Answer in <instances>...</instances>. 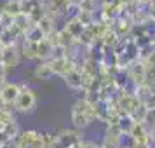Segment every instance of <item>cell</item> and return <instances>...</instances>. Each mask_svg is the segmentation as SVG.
<instances>
[{
	"label": "cell",
	"mask_w": 155,
	"mask_h": 148,
	"mask_svg": "<svg viewBox=\"0 0 155 148\" xmlns=\"http://www.w3.org/2000/svg\"><path fill=\"white\" fill-rule=\"evenodd\" d=\"M134 126V120L131 115H126V113H122L119 117V122H117V127L120 129V133H131V129Z\"/></svg>",
	"instance_id": "18"
},
{
	"label": "cell",
	"mask_w": 155,
	"mask_h": 148,
	"mask_svg": "<svg viewBox=\"0 0 155 148\" xmlns=\"http://www.w3.org/2000/svg\"><path fill=\"white\" fill-rule=\"evenodd\" d=\"M23 35H25V38H23V40L31 42V44H38V42H42L44 38H45V35L42 33V30L38 28L37 25H31V26H30V28L26 30Z\"/></svg>",
	"instance_id": "13"
},
{
	"label": "cell",
	"mask_w": 155,
	"mask_h": 148,
	"mask_svg": "<svg viewBox=\"0 0 155 148\" xmlns=\"http://www.w3.org/2000/svg\"><path fill=\"white\" fill-rule=\"evenodd\" d=\"M12 26H14L16 30H19L21 33H25L26 30L31 26V21H30V18L28 16H25V14H16L14 18H12Z\"/></svg>",
	"instance_id": "14"
},
{
	"label": "cell",
	"mask_w": 155,
	"mask_h": 148,
	"mask_svg": "<svg viewBox=\"0 0 155 148\" xmlns=\"http://www.w3.org/2000/svg\"><path fill=\"white\" fill-rule=\"evenodd\" d=\"M35 105H37L35 92L30 87H26V85H19V94H18V98H16L12 106L21 113H31L35 110Z\"/></svg>",
	"instance_id": "2"
},
{
	"label": "cell",
	"mask_w": 155,
	"mask_h": 148,
	"mask_svg": "<svg viewBox=\"0 0 155 148\" xmlns=\"http://www.w3.org/2000/svg\"><path fill=\"white\" fill-rule=\"evenodd\" d=\"M51 66V70H52V75H59V77H64L68 71L73 70V64L66 59V58H63V59H51V61H47Z\"/></svg>",
	"instance_id": "7"
},
{
	"label": "cell",
	"mask_w": 155,
	"mask_h": 148,
	"mask_svg": "<svg viewBox=\"0 0 155 148\" xmlns=\"http://www.w3.org/2000/svg\"><path fill=\"white\" fill-rule=\"evenodd\" d=\"M0 26L4 30H7L12 26V16L5 14V12H2V16H0Z\"/></svg>",
	"instance_id": "27"
},
{
	"label": "cell",
	"mask_w": 155,
	"mask_h": 148,
	"mask_svg": "<svg viewBox=\"0 0 155 148\" xmlns=\"http://www.w3.org/2000/svg\"><path fill=\"white\" fill-rule=\"evenodd\" d=\"M94 120L92 105H89L85 99H78L71 108V122L77 129H84Z\"/></svg>",
	"instance_id": "1"
},
{
	"label": "cell",
	"mask_w": 155,
	"mask_h": 148,
	"mask_svg": "<svg viewBox=\"0 0 155 148\" xmlns=\"http://www.w3.org/2000/svg\"><path fill=\"white\" fill-rule=\"evenodd\" d=\"M19 2H21V0H7L5 5L2 7V12H5V14H9V16L14 18L16 14L21 12V9H19Z\"/></svg>",
	"instance_id": "20"
},
{
	"label": "cell",
	"mask_w": 155,
	"mask_h": 148,
	"mask_svg": "<svg viewBox=\"0 0 155 148\" xmlns=\"http://www.w3.org/2000/svg\"><path fill=\"white\" fill-rule=\"evenodd\" d=\"M82 148H99L98 145H94L91 141H82Z\"/></svg>",
	"instance_id": "29"
},
{
	"label": "cell",
	"mask_w": 155,
	"mask_h": 148,
	"mask_svg": "<svg viewBox=\"0 0 155 148\" xmlns=\"http://www.w3.org/2000/svg\"><path fill=\"white\" fill-rule=\"evenodd\" d=\"M5 73H7V70H5V66L0 63V82H4L5 80Z\"/></svg>",
	"instance_id": "28"
},
{
	"label": "cell",
	"mask_w": 155,
	"mask_h": 148,
	"mask_svg": "<svg viewBox=\"0 0 155 148\" xmlns=\"http://www.w3.org/2000/svg\"><path fill=\"white\" fill-rule=\"evenodd\" d=\"M56 140L59 141V143H61L64 148H71L73 145L80 143V141H82V138H80V134H78L77 131L63 129V131H59V133L56 134Z\"/></svg>",
	"instance_id": "4"
},
{
	"label": "cell",
	"mask_w": 155,
	"mask_h": 148,
	"mask_svg": "<svg viewBox=\"0 0 155 148\" xmlns=\"http://www.w3.org/2000/svg\"><path fill=\"white\" fill-rule=\"evenodd\" d=\"M63 58H66V47H63V45H54L52 51H51L49 59H63Z\"/></svg>",
	"instance_id": "26"
},
{
	"label": "cell",
	"mask_w": 155,
	"mask_h": 148,
	"mask_svg": "<svg viewBox=\"0 0 155 148\" xmlns=\"http://www.w3.org/2000/svg\"><path fill=\"white\" fill-rule=\"evenodd\" d=\"M9 122H14V117L9 108H0V126H7Z\"/></svg>",
	"instance_id": "25"
},
{
	"label": "cell",
	"mask_w": 155,
	"mask_h": 148,
	"mask_svg": "<svg viewBox=\"0 0 155 148\" xmlns=\"http://www.w3.org/2000/svg\"><path fill=\"white\" fill-rule=\"evenodd\" d=\"M21 52H23V56L26 58V59H37V44H31V42L23 40Z\"/></svg>",
	"instance_id": "21"
},
{
	"label": "cell",
	"mask_w": 155,
	"mask_h": 148,
	"mask_svg": "<svg viewBox=\"0 0 155 148\" xmlns=\"http://www.w3.org/2000/svg\"><path fill=\"white\" fill-rule=\"evenodd\" d=\"M0 63L5 66V70L14 68L19 64V51L16 49V45H9L2 49V56H0Z\"/></svg>",
	"instance_id": "3"
},
{
	"label": "cell",
	"mask_w": 155,
	"mask_h": 148,
	"mask_svg": "<svg viewBox=\"0 0 155 148\" xmlns=\"http://www.w3.org/2000/svg\"><path fill=\"white\" fill-rule=\"evenodd\" d=\"M33 75H35L37 78H40V80H49V78L52 77V70H51L49 63L45 61V63H40L38 66H35Z\"/></svg>",
	"instance_id": "17"
},
{
	"label": "cell",
	"mask_w": 155,
	"mask_h": 148,
	"mask_svg": "<svg viewBox=\"0 0 155 148\" xmlns=\"http://www.w3.org/2000/svg\"><path fill=\"white\" fill-rule=\"evenodd\" d=\"M73 42H75V40H73V37H71L64 28L58 30V44H59V45H63V47H66V49H68Z\"/></svg>",
	"instance_id": "22"
},
{
	"label": "cell",
	"mask_w": 155,
	"mask_h": 148,
	"mask_svg": "<svg viewBox=\"0 0 155 148\" xmlns=\"http://www.w3.org/2000/svg\"><path fill=\"white\" fill-rule=\"evenodd\" d=\"M92 112H94V119H96V120L106 122L108 117H110V113H112V110H110V103L99 99L98 103H94V105H92Z\"/></svg>",
	"instance_id": "10"
},
{
	"label": "cell",
	"mask_w": 155,
	"mask_h": 148,
	"mask_svg": "<svg viewBox=\"0 0 155 148\" xmlns=\"http://www.w3.org/2000/svg\"><path fill=\"white\" fill-rule=\"evenodd\" d=\"M18 94H19V85L18 84H4V87L0 89V99L5 106L14 105Z\"/></svg>",
	"instance_id": "6"
},
{
	"label": "cell",
	"mask_w": 155,
	"mask_h": 148,
	"mask_svg": "<svg viewBox=\"0 0 155 148\" xmlns=\"http://www.w3.org/2000/svg\"><path fill=\"white\" fill-rule=\"evenodd\" d=\"M35 25H37L40 30H42V33H44L45 37L49 35L51 31H58V30H56V19H54V18H51L49 14L42 16V18H40V19L35 23Z\"/></svg>",
	"instance_id": "12"
},
{
	"label": "cell",
	"mask_w": 155,
	"mask_h": 148,
	"mask_svg": "<svg viewBox=\"0 0 155 148\" xmlns=\"http://www.w3.org/2000/svg\"><path fill=\"white\" fill-rule=\"evenodd\" d=\"M63 28L66 30V31H68L71 37H73V40H77L78 37H80V33L84 31L85 26H82V25H80L77 19H71V21H66V23H64Z\"/></svg>",
	"instance_id": "15"
},
{
	"label": "cell",
	"mask_w": 155,
	"mask_h": 148,
	"mask_svg": "<svg viewBox=\"0 0 155 148\" xmlns=\"http://www.w3.org/2000/svg\"><path fill=\"white\" fill-rule=\"evenodd\" d=\"M64 84L68 85L70 89L73 91H82L84 89V78H82V71H77V70H71L64 75Z\"/></svg>",
	"instance_id": "9"
},
{
	"label": "cell",
	"mask_w": 155,
	"mask_h": 148,
	"mask_svg": "<svg viewBox=\"0 0 155 148\" xmlns=\"http://www.w3.org/2000/svg\"><path fill=\"white\" fill-rule=\"evenodd\" d=\"M78 12H80V5H77V4H70L68 2V5H66V9H64V19L66 21H71V19H77Z\"/></svg>",
	"instance_id": "23"
},
{
	"label": "cell",
	"mask_w": 155,
	"mask_h": 148,
	"mask_svg": "<svg viewBox=\"0 0 155 148\" xmlns=\"http://www.w3.org/2000/svg\"><path fill=\"white\" fill-rule=\"evenodd\" d=\"M136 141L129 133H122L119 136V148H134Z\"/></svg>",
	"instance_id": "24"
},
{
	"label": "cell",
	"mask_w": 155,
	"mask_h": 148,
	"mask_svg": "<svg viewBox=\"0 0 155 148\" xmlns=\"http://www.w3.org/2000/svg\"><path fill=\"white\" fill-rule=\"evenodd\" d=\"M21 35H23V33L19 31V30H16L14 26H11V28H7V30H4V31H2V35H0V44H2L4 47L16 45L18 38H19Z\"/></svg>",
	"instance_id": "11"
},
{
	"label": "cell",
	"mask_w": 155,
	"mask_h": 148,
	"mask_svg": "<svg viewBox=\"0 0 155 148\" xmlns=\"http://www.w3.org/2000/svg\"><path fill=\"white\" fill-rule=\"evenodd\" d=\"M0 16H2V7H0Z\"/></svg>",
	"instance_id": "31"
},
{
	"label": "cell",
	"mask_w": 155,
	"mask_h": 148,
	"mask_svg": "<svg viewBox=\"0 0 155 148\" xmlns=\"http://www.w3.org/2000/svg\"><path fill=\"white\" fill-rule=\"evenodd\" d=\"M2 49H4V45H2V44H0V56H2Z\"/></svg>",
	"instance_id": "30"
},
{
	"label": "cell",
	"mask_w": 155,
	"mask_h": 148,
	"mask_svg": "<svg viewBox=\"0 0 155 148\" xmlns=\"http://www.w3.org/2000/svg\"><path fill=\"white\" fill-rule=\"evenodd\" d=\"M51 51H52V45L49 44L47 38H44L42 42L37 44V59H49Z\"/></svg>",
	"instance_id": "16"
},
{
	"label": "cell",
	"mask_w": 155,
	"mask_h": 148,
	"mask_svg": "<svg viewBox=\"0 0 155 148\" xmlns=\"http://www.w3.org/2000/svg\"><path fill=\"white\" fill-rule=\"evenodd\" d=\"M99 40H101V44H103V45H106V47H112V49H113V47H115V44L119 42V37H117V33H115L112 28H108L105 33L101 35V38H99Z\"/></svg>",
	"instance_id": "19"
},
{
	"label": "cell",
	"mask_w": 155,
	"mask_h": 148,
	"mask_svg": "<svg viewBox=\"0 0 155 148\" xmlns=\"http://www.w3.org/2000/svg\"><path fill=\"white\" fill-rule=\"evenodd\" d=\"M145 63L143 61H134L129 68H127V73H129V78L133 80L136 85H143V78H145Z\"/></svg>",
	"instance_id": "8"
},
{
	"label": "cell",
	"mask_w": 155,
	"mask_h": 148,
	"mask_svg": "<svg viewBox=\"0 0 155 148\" xmlns=\"http://www.w3.org/2000/svg\"><path fill=\"white\" fill-rule=\"evenodd\" d=\"M134 98L138 99L140 105H145L148 110H153V89H150L147 85H138Z\"/></svg>",
	"instance_id": "5"
}]
</instances>
